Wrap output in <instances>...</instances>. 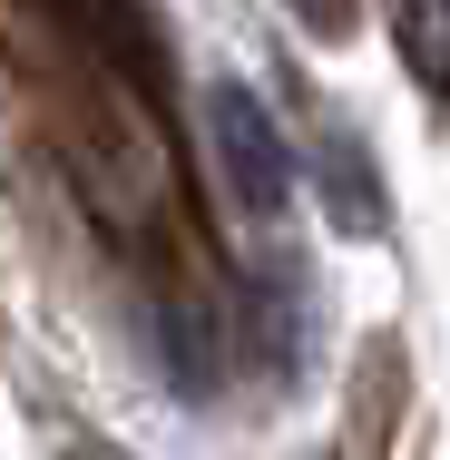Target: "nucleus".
<instances>
[{
	"mask_svg": "<svg viewBox=\"0 0 450 460\" xmlns=\"http://www.w3.org/2000/svg\"><path fill=\"white\" fill-rule=\"evenodd\" d=\"M392 20H401V59H411L421 98L450 108V0H392Z\"/></svg>",
	"mask_w": 450,
	"mask_h": 460,
	"instance_id": "obj_1",
	"label": "nucleus"
}]
</instances>
